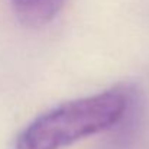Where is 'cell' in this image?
Listing matches in <instances>:
<instances>
[{
    "instance_id": "obj_1",
    "label": "cell",
    "mask_w": 149,
    "mask_h": 149,
    "mask_svg": "<svg viewBox=\"0 0 149 149\" xmlns=\"http://www.w3.org/2000/svg\"><path fill=\"white\" fill-rule=\"evenodd\" d=\"M132 96L133 90L114 87L55 106L17 133L15 149H64L110 130L126 116Z\"/></svg>"
},
{
    "instance_id": "obj_2",
    "label": "cell",
    "mask_w": 149,
    "mask_h": 149,
    "mask_svg": "<svg viewBox=\"0 0 149 149\" xmlns=\"http://www.w3.org/2000/svg\"><path fill=\"white\" fill-rule=\"evenodd\" d=\"M65 0H10L16 19L28 28H42L62 10Z\"/></svg>"
}]
</instances>
